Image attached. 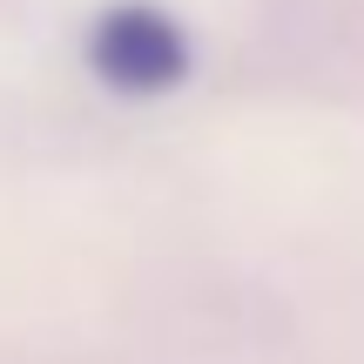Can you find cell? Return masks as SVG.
Here are the masks:
<instances>
[{"label": "cell", "mask_w": 364, "mask_h": 364, "mask_svg": "<svg viewBox=\"0 0 364 364\" xmlns=\"http://www.w3.org/2000/svg\"><path fill=\"white\" fill-rule=\"evenodd\" d=\"M95 68H102L115 88H142V95L169 88V81H182V34L149 7H122V14L102 21Z\"/></svg>", "instance_id": "obj_1"}]
</instances>
